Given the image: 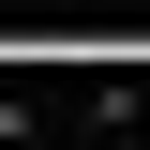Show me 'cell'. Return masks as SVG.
<instances>
[{
	"label": "cell",
	"instance_id": "obj_1",
	"mask_svg": "<svg viewBox=\"0 0 150 150\" xmlns=\"http://www.w3.org/2000/svg\"><path fill=\"white\" fill-rule=\"evenodd\" d=\"M15 135H30V105H15V90H0V150H15Z\"/></svg>",
	"mask_w": 150,
	"mask_h": 150
}]
</instances>
